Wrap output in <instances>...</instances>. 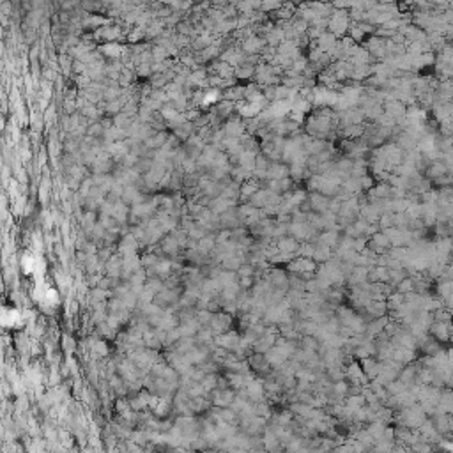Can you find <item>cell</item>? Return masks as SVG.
<instances>
[{"mask_svg": "<svg viewBox=\"0 0 453 453\" xmlns=\"http://www.w3.org/2000/svg\"><path fill=\"white\" fill-rule=\"evenodd\" d=\"M450 327H452V324L434 321V323L430 324V327H428V333H430L436 340H439L441 343L446 345V343H450Z\"/></svg>", "mask_w": 453, "mask_h": 453, "instance_id": "cell-1", "label": "cell"}, {"mask_svg": "<svg viewBox=\"0 0 453 453\" xmlns=\"http://www.w3.org/2000/svg\"><path fill=\"white\" fill-rule=\"evenodd\" d=\"M434 321H437V323L453 324V312L446 307L437 308V310H434Z\"/></svg>", "mask_w": 453, "mask_h": 453, "instance_id": "cell-2", "label": "cell"}, {"mask_svg": "<svg viewBox=\"0 0 453 453\" xmlns=\"http://www.w3.org/2000/svg\"><path fill=\"white\" fill-rule=\"evenodd\" d=\"M397 291L402 294H409L414 291V280L411 276H405L400 283H397Z\"/></svg>", "mask_w": 453, "mask_h": 453, "instance_id": "cell-3", "label": "cell"}, {"mask_svg": "<svg viewBox=\"0 0 453 453\" xmlns=\"http://www.w3.org/2000/svg\"><path fill=\"white\" fill-rule=\"evenodd\" d=\"M441 299H443V305H444V307L450 308V310L453 312V292H450L448 296L441 297Z\"/></svg>", "mask_w": 453, "mask_h": 453, "instance_id": "cell-4", "label": "cell"}, {"mask_svg": "<svg viewBox=\"0 0 453 453\" xmlns=\"http://www.w3.org/2000/svg\"><path fill=\"white\" fill-rule=\"evenodd\" d=\"M450 343L453 345V324H452V327H450Z\"/></svg>", "mask_w": 453, "mask_h": 453, "instance_id": "cell-5", "label": "cell"}]
</instances>
